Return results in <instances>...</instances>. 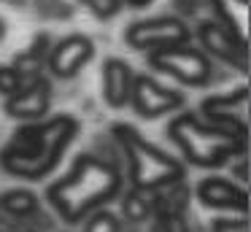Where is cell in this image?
<instances>
[{
  "instance_id": "6da1fadb",
  "label": "cell",
  "mask_w": 251,
  "mask_h": 232,
  "mask_svg": "<svg viewBox=\"0 0 251 232\" xmlns=\"http://www.w3.org/2000/svg\"><path fill=\"white\" fill-rule=\"evenodd\" d=\"M122 186V173L114 165L84 154L73 162L71 173L49 186V203L65 221H81L89 210L105 205Z\"/></svg>"
},
{
  "instance_id": "7a4b0ae2",
  "label": "cell",
  "mask_w": 251,
  "mask_h": 232,
  "mask_svg": "<svg viewBox=\"0 0 251 232\" xmlns=\"http://www.w3.org/2000/svg\"><path fill=\"white\" fill-rule=\"evenodd\" d=\"M78 124L73 116H57L44 124L22 127L3 151L0 165L11 176L19 178H41L57 165L65 146L73 140Z\"/></svg>"
},
{
  "instance_id": "3957f363",
  "label": "cell",
  "mask_w": 251,
  "mask_h": 232,
  "mask_svg": "<svg viewBox=\"0 0 251 232\" xmlns=\"http://www.w3.org/2000/svg\"><path fill=\"white\" fill-rule=\"evenodd\" d=\"M168 135L197 167H219L246 149V135L216 127V124H202L192 113H184L176 122H170Z\"/></svg>"
},
{
  "instance_id": "277c9868",
  "label": "cell",
  "mask_w": 251,
  "mask_h": 232,
  "mask_svg": "<svg viewBox=\"0 0 251 232\" xmlns=\"http://www.w3.org/2000/svg\"><path fill=\"white\" fill-rule=\"evenodd\" d=\"M116 138L122 140V146L127 151L130 176H132L135 189L157 192V189L168 186V183H178L184 178V167L173 156L159 151L157 146L143 140L135 127H130V124H116Z\"/></svg>"
},
{
  "instance_id": "5b68a950",
  "label": "cell",
  "mask_w": 251,
  "mask_h": 232,
  "mask_svg": "<svg viewBox=\"0 0 251 232\" xmlns=\"http://www.w3.org/2000/svg\"><path fill=\"white\" fill-rule=\"evenodd\" d=\"M151 65L189 86H202L211 78V62L202 52L189 46H168L151 52Z\"/></svg>"
},
{
  "instance_id": "8992f818",
  "label": "cell",
  "mask_w": 251,
  "mask_h": 232,
  "mask_svg": "<svg viewBox=\"0 0 251 232\" xmlns=\"http://www.w3.org/2000/svg\"><path fill=\"white\" fill-rule=\"evenodd\" d=\"M127 43L141 52H157L168 46H186L189 43V30L176 16H159V19L135 22L125 32Z\"/></svg>"
},
{
  "instance_id": "52a82bcc",
  "label": "cell",
  "mask_w": 251,
  "mask_h": 232,
  "mask_svg": "<svg viewBox=\"0 0 251 232\" xmlns=\"http://www.w3.org/2000/svg\"><path fill=\"white\" fill-rule=\"evenodd\" d=\"M130 100L135 105V111L146 119L154 116H162L168 111H176V108L184 103L181 92L173 89H165L162 84L151 78V76H135L132 78V92H130Z\"/></svg>"
},
{
  "instance_id": "ba28073f",
  "label": "cell",
  "mask_w": 251,
  "mask_h": 232,
  "mask_svg": "<svg viewBox=\"0 0 251 232\" xmlns=\"http://www.w3.org/2000/svg\"><path fill=\"white\" fill-rule=\"evenodd\" d=\"M246 105H249V89L240 86L235 95L208 97L202 103V111L216 127L232 129L238 135H246Z\"/></svg>"
},
{
  "instance_id": "9c48e42d",
  "label": "cell",
  "mask_w": 251,
  "mask_h": 232,
  "mask_svg": "<svg viewBox=\"0 0 251 232\" xmlns=\"http://www.w3.org/2000/svg\"><path fill=\"white\" fill-rule=\"evenodd\" d=\"M92 54H95V46L87 35H71L51 49L49 68L60 78H71V76H76L92 59Z\"/></svg>"
},
{
  "instance_id": "30bf717a",
  "label": "cell",
  "mask_w": 251,
  "mask_h": 232,
  "mask_svg": "<svg viewBox=\"0 0 251 232\" xmlns=\"http://www.w3.org/2000/svg\"><path fill=\"white\" fill-rule=\"evenodd\" d=\"M197 197L202 205L208 208H219V210H249V194L240 186H235L227 178H202L197 183Z\"/></svg>"
},
{
  "instance_id": "8fae6325",
  "label": "cell",
  "mask_w": 251,
  "mask_h": 232,
  "mask_svg": "<svg viewBox=\"0 0 251 232\" xmlns=\"http://www.w3.org/2000/svg\"><path fill=\"white\" fill-rule=\"evenodd\" d=\"M49 97H51L49 84H46L44 78H33L30 84H22V89L14 92V95L8 97L6 111L11 113L14 119H25V122H30V119H38V116L46 113V108H49Z\"/></svg>"
},
{
  "instance_id": "7c38bea8",
  "label": "cell",
  "mask_w": 251,
  "mask_h": 232,
  "mask_svg": "<svg viewBox=\"0 0 251 232\" xmlns=\"http://www.w3.org/2000/svg\"><path fill=\"white\" fill-rule=\"evenodd\" d=\"M200 41H202V46H205L213 57L224 59V62H229V65H238L240 70L249 68L246 46L235 41V38L229 35L219 22H205V25L200 27Z\"/></svg>"
},
{
  "instance_id": "4fadbf2b",
  "label": "cell",
  "mask_w": 251,
  "mask_h": 232,
  "mask_svg": "<svg viewBox=\"0 0 251 232\" xmlns=\"http://www.w3.org/2000/svg\"><path fill=\"white\" fill-rule=\"evenodd\" d=\"M132 70L125 59L108 57L103 62V97L111 108H122L132 92Z\"/></svg>"
},
{
  "instance_id": "5bb4252c",
  "label": "cell",
  "mask_w": 251,
  "mask_h": 232,
  "mask_svg": "<svg viewBox=\"0 0 251 232\" xmlns=\"http://www.w3.org/2000/svg\"><path fill=\"white\" fill-rule=\"evenodd\" d=\"M219 25L238 43L249 46V0H211Z\"/></svg>"
},
{
  "instance_id": "9a60e30c",
  "label": "cell",
  "mask_w": 251,
  "mask_h": 232,
  "mask_svg": "<svg viewBox=\"0 0 251 232\" xmlns=\"http://www.w3.org/2000/svg\"><path fill=\"white\" fill-rule=\"evenodd\" d=\"M0 205L8 210L11 216H30L38 210V200H35L33 192L27 189H17V192H8L6 197L0 200Z\"/></svg>"
},
{
  "instance_id": "2e32d148",
  "label": "cell",
  "mask_w": 251,
  "mask_h": 232,
  "mask_svg": "<svg viewBox=\"0 0 251 232\" xmlns=\"http://www.w3.org/2000/svg\"><path fill=\"white\" fill-rule=\"evenodd\" d=\"M151 197H149L143 189H132L130 194H127V200H125V213L130 216L132 221H141V219H146L149 213H151Z\"/></svg>"
},
{
  "instance_id": "e0dca14e",
  "label": "cell",
  "mask_w": 251,
  "mask_h": 232,
  "mask_svg": "<svg viewBox=\"0 0 251 232\" xmlns=\"http://www.w3.org/2000/svg\"><path fill=\"white\" fill-rule=\"evenodd\" d=\"M22 84H25V78L14 65H3V68H0V92H3V95L11 97L14 92L22 89Z\"/></svg>"
},
{
  "instance_id": "ac0fdd59",
  "label": "cell",
  "mask_w": 251,
  "mask_h": 232,
  "mask_svg": "<svg viewBox=\"0 0 251 232\" xmlns=\"http://www.w3.org/2000/svg\"><path fill=\"white\" fill-rule=\"evenodd\" d=\"M81 3L87 5L95 16H100V19H111V16H116L122 8V0H81Z\"/></svg>"
},
{
  "instance_id": "d6986e66",
  "label": "cell",
  "mask_w": 251,
  "mask_h": 232,
  "mask_svg": "<svg viewBox=\"0 0 251 232\" xmlns=\"http://www.w3.org/2000/svg\"><path fill=\"white\" fill-rule=\"evenodd\" d=\"M84 232H119V221H116L111 213H98L87 224V230H84Z\"/></svg>"
},
{
  "instance_id": "ffe728a7",
  "label": "cell",
  "mask_w": 251,
  "mask_h": 232,
  "mask_svg": "<svg viewBox=\"0 0 251 232\" xmlns=\"http://www.w3.org/2000/svg\"><path fill=\"white\" fill-rule=\"evenodd\" d=\"M213 232H249V224H246V219H238V221H216V224H213Z\"/></svg>"
},
{
  "instance_id": "44dd1931",
  "label": "cell",
  "mask_w": 251,
  "mask_h": 232,
  "mask_svg": "<svg viewBox=\"0 0 251 232\" xmlns=\"http://www.w3.org/2000/svg\"><path fill=\"white\" fill-rule=\"evenodd\" d=\"M127 3H130L132 8H143V5H149L151 0H127Z\"/></svg>"
}]
</instances>
